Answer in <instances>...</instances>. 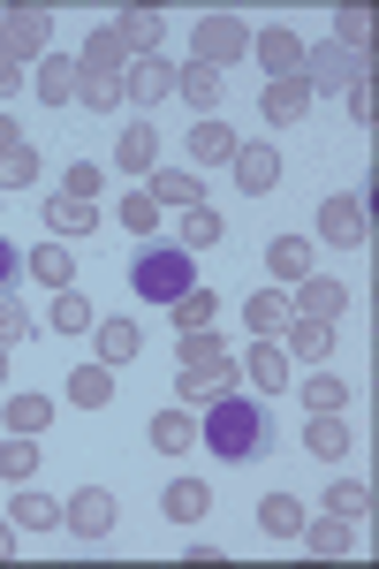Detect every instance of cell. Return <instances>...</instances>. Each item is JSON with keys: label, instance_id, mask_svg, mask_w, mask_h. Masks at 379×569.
Here are the masks:
<instances>
[{"label": "cell", "instance_id": "cell-1", "mask_svg": "<svg viewBox=\"0 0 379 569\" xmlns=\"http://www.w3.org/2000/svg\"><path fill=\"white\" fill-rule=\"evenodd\" d=\"M206 440L220 463H266L273 456V410H258L243 395H220L206 418Z\"/></svg>", "mask_w": 379, "mask_h": 569}, {"label": "cell", "instance_id": "cell-2", "mask_svg": "<svg viewBox=\"0 0 379 569\" xmlns=\"http://www.w3.org/2000/svg\"><path fill=\"white\" fill-rule=\"evenodd\" d=\"M129 289L144 297V305H174L182 289H198V266L182 243H144L137 259H129Z\"/></svg>", "mask_w": 379, "mask_h": 569}, {"label": "cell", "instance_id": "cell-3", "mask_svg": "<svg viewBox=\"0 0 379 569\" xmlns=\"http://www.w3.org/2000/svg\"><path fill=\"white\" fill-rule=\"evenodd\" d=\"M365 77H372V61L341 53V46H311V61H303V84H319V91H357Z\"/></svg>", "mask_w": 379, "mask_h": 569}, {"label": "cell", "instance_id": "cell-4", "mask_svg": "<svg viewBox=\"0 0 379 569\" xmlns=\"http://www.w3.org/2000/svg\"><path fill=\"white\" fill-rule=\"evenodd\" d=\"M243 53H251L243 16H206V23H198V61H206V69H228V61H243Z\"/></svg>", "mask_w": 379, "mask_h": 569}, {"label": "cell", "instance_id": "cell-5", "mask_svg": "<svg viewBox=\"0 0 379 569\" xmlns=\"http://www.w3.org/2000/svg\"><path fill=\"white\" fill-rule=\"evenodd\" d=\"M365 228H372V206H365V198H327V206H319V236L341 243V251H357Z\"/></svg>", "mask_w": 379, "mask_h": 569}, {"label": "cell", "instance_id": "cell-6", "mask_svg": "<svg viewBox=\"0 0 379 569\" xmlns=\"http://www.w3.org/2000/svg\"><path fill=\"white\" fill-rule=\"evenodd\" d=\"M46 8H16V16H0V53L8 61H31V53H46Z\"/></svg>", "mask_w": 379, "mask_h": 569}, {"label": "cell", "instance_id": "cell-7", "mask_svg": "<svg viewBox=\"0 0 379 569\" xmlns=\"http://www.w3.org/2000/svg\"><path fill=\"white\" fill-rule=\"evenodd\" d=\"M61 525L77 531V539H107V531H114V493H107V486H84V493L61 509Z\"/></svg>", "mask_w": 379, "mask_h": 569}, {"label": "cell", "instance_id": "cell-8", "mask_svg": "<svg viewBox=\"0 0 379 569\" xmlns=\"http://www.w3.org/2000/svg\"><path fill=\"white\" fill-rule=\"evenodd\" d=\"M220 395H236V357H206V365H182V402H220Z\"/></svg>", "mask_w": 379, "mask_h": 569}, {"label": "cell", "instance_id": "cell-9", "mask_svg": "<svg viewBox=\"0 0 379 569\" xmlns=\"http://www.w3.org/2000/svg\"><path fill=\"white\" fill-rule=\"evenodd\" d=\"M251 53L266 61V77H303V39H296V31H281V23H273V31H258Z\"/></svg>", "mask_w": 379, "mask_h": 569}, {"label": "cell", "instance_id": "cell-10", "mask_svg": "<svg viewBox=\"0 0 379 569\" xmlns=\"http://www.w3.org/2000/svg\"><path fill=\"white\" fill-rule=\"evenodd\" d=\"M289 305H296V319H327V327H335L341 305H349V289H341V281H319V273H303V289H296Z\"/></svg>", "mask_w": 379, "mask_h": 569}, {"label": "cell", "instance_id": "cell-11", "mask_svg": "<svg viewBox=\"0 0 379 569\" xmlns=\"http://www.w3.org/2000/svg\"><path fill=\"white\" fill-rule=\"evenodd\" d=\"M258 107H266V122H281V130H296V122H303V107H311V84H303V77H273Z\"/></svg>", "mask_w": 379, "mask_h": 569}, {"label": "cell", "instance_id": "cell-12", "mask_svg": "<svg viewBox=\"0 0 379 569\" xmlns=\"http://www.w3.org/2000/svg\"><path fill=\"white\" fill-rule=\"evenodd\" d=\"M273 182H281V152H273V144H236V190H273Z\"/></svg>", "mask_w": 379, "mask_h": 569}, {"label": "cell", "instance_id": "cell-13", "mask_svg": "<svg viewBox=\"0 0 379 569\" xmlns=\"http://www.w3.org/2000/svg\"><path fill=\"white\" fill-rule=\"evenodd\" d=\"M91 342H99V365H129V357L144 350V335H137L129 319H99V327H91Z\"/></svg>", "mask_w": 379, "mask_h": 569}, {"label": "cell", "instance_id": "cell-14", "mask_svg": "<svg viewBox=\"0 0 379 569\" xmlns=\"http://www.w3.org/2000/svg\"><path fill=\"white\" fill-rule=\"evenodd\" d=\"M69 402L107 410V402H114V365H77V372H69Z\"/></svg>", "mask_w": 379, "mask_h": 569}, {"label": "cell", "instance_id": "cell-15", "mask_svg": "<svg viewBox=\"0 0 379 569\" xmlns=\"http://www.w3.org/2000/svg\"><path fill=\"white\" fill-rule=\"evenodd\" d=\"M144 198H152V206H182V213H190V206H198L206 190H198V176H190V168H160Z\"/></svg>", "mask_w": 379, "mask_h": 569}, {"label": "cell", "instance_id": "cell-16", "mask_svg": "<svg viewBox=\"0 0 379 569\" xmlns=\"http://www.w3.org/2000/svg\"><path fill=\"white\" fill-rule=\"evenodd\" d=\"M31 273H39L53 297H61V289H77V259H69V243H39V251H31Z\"/></svg>", "mask_w": 379, "mask_h": 569}, {"label": "cell", "instance_id": "cell-17", "mask_svg": "<svg viewBox=\"0 0 379 569\" xmlns=\"http://www.w3.org/2000/svg\"><path fill=\"white\" fill-rule=\"evenodd\" d=\"M258 531L296 539V531H303V501H296V493H266V501H258Z\"/></svg>", "mask_w": 379, "mask_h": 569}, {"label": "cell", "instance_id": "cell-18", "mask_svg": "<svg viewBox=\"0 0 379 569\" xmlns=\"http://www.w3.org/2000/svg\"><path fill=\"white\" fill-rule=\"evenodd\" d=\"M190 440H198L190 410H160V418H152V448H160V456H190Z\"/></svg>", "mask_w": 379, "mask_h": 569}, {"label": "cell", "instance_id": "cell-19", "mask_svg": "<svg viewBox=\"0 0 379 569\" xmlns=\"http://www.w3.org/2000/svg\"><path fill=\"white\" fill-rule=\"evenodd\" d=\"M243 319H251V335H281V327L296 319V305L281 297V289H266V297H251V305H243Z\"/></svg>", "mask_w": 379, "mask_h": 569}, {"label": "cell", "instance_id": "cell-20", "mask_svg": "<svg viewBox=\"0 0 379 569\" xmlns=\"http://www.w3.org/2000/svg\"><path fill=\"white\" fill-rule=\"evenodd\" d=\"M206 501H212V493H206L198 479H174L168 493H160V509H168L174 525H198V517H206Z\"/></svg>", "mask_w": 379, "mask_h": 569}, {"label": "cell", "instance_id": "cell-21", "mask_svg": "<svg viewBox=\"0 0 379 569\" xmlns=\"http://www.w3.org/2000/svg\"><path fill=\"white\" fill-rule=\"evenodd\" d=\"M168 91H174V69L160 53H144V61L129 69V99H168Z\"/></svg>", "mask_w": 379, "mask_h": 569}, {"label": "cell", "instance_id": "cell-22", "mask_svg": "<svg viewBox=\"0 0 379 569\" xmlns=\"http://www.w3.org/2000/svg\"><path fill=\"white\" fill-rule=\"evenodd\" d=\"M327 509H335L341 525L372 517V486H365V479H335V486H327Z\"/></svg>", "mask_w": 379, "mask_h": 569}, {"label": "cell", "instance_id": "cell-23", "mask_svg": "<svg viewBox=\"0 0 379 569\" xmlns=\"http://www.w3.org/2000/svg\"><path fill=\"white\" fill-rule=\"evenodd\" d=\"M160 160V130L152 122H129L122 130V152H114V168H152Z\"/></svg>", "mask_w": 379, "mask_h": 569}, {"label": "cell", "instance_id": "cell-24", "mask_svg": "<svg viewBox=\"0 0 379 569\" xmlns=\"http://www.w3.org/2000/svg\"><path fill=\"white\" fill-rule=\"evenodd\" d=\"M296 539H303L311 555H349V547H357V531L341 525V517H319V525H303Z\"/></svg>", "mask_w": 379, "mask_h": 569}, {"label": "cell", "instance_id": "cell-25", "mask_svg": "<svg viewBox=\"0 0 379 569\" xmlns=\"http://www.w3.org/2000/svg\"><path fill=\"white\" fill-rule=\"evenodd\" d=\"M266 266H273L281 281H303V273H311V243H303V236H273V251H266Z\"/></svg>", "mask_w": 379, "mask_h": 569}, {"label": "cell", "instance_id": "cell-26", "mask_svg": "<svg viewBox=\"0 0 379 569\" xmlns=\"http://www.w3.org/2000/svg\"><path fill=\"white\" fill-rule=\"evenodd\" d=\"M311 456H327V463H341V456H349V426H341L335 410H319V418H311Z\"/></svg>", "mask_w": 379, "mask_h": 569}, {"label": "cell", "instance_id": "cell-27", "mask_svg": "<svg viewBox=\"0 0 379 569\" xmlns=\"http://www.w3.org/2000/svg\"><path fill=\"white\" fill-rule=\"evenodd\" d=\"M46 426H53V402H46V395H16V402H8V433H31V440H39Z\"/></svg>", "mask_w": 379, "mask_h": 569}, {"label": "cell", "instance_id": "cell-28", "mask_svg": "<svg viewBox=\"0 0 379 569\" xmlns=\"http://www.w3.org/2000/svg\"><path fill=\"white\" fill-rule=\"evenodd\" d=\"M39 91L53 99V107L77 99V61H69V53H46V61H39Z\"/></svg>", "mask_w": 379, "mask_h": 569}, {"label": "cell", "instance_id": "cell-29", "mask_svg": "<svg viewBox=\"0 0 379 569\" xmlns=\"http://www.w3.org/2000/svg\"><path fill=\"white\" fill-rule=\"evenodd\" d=\"M8 525H16V531H46V525H61V501H46V493H16Z\"/></svg>", "mask_w": 379, "mask_h": 569}, {"label": "cell", "instance_id": "cell-30", "mask_svg": "<svg viewBox=\"0 0 379 569\" xmlns=\"http://www.w3.org/2000/svg\"><path fill=\"white\" fill-rule=\"evenodd\" d=\"M46 228H61V236H84V228H99V213H91L84 198H46Z\"/></svg>", "mask_w": 379, "mask_h": 569}, {"label": "cell", "instance_id": "cell-31", "mask_svg": "<svg viewBox=\"0 0 379 569\" xmlns=\"http://www.w3.org/2000/svg\"><path fill=\"white\" fill-rule=\"evenodd\" d=\"M174 91H182L190 107H220V69H206V61H190V69L174 77Z\"/></svg>", "mask_w": 379, "mask_h": 569}, {"label": "cell", "instance_id": "cell-32", "mask_svg": "<svg viewBox=\"0 0 379 569\" xmlns=\"http://www.w3.org/2000/svg\"><path fill=\"white\" fill-rule=\"evenodd\" d=\"M190 160H236V130L228 122H198L190 130Z\"/></svg>", "mask_w": 379, "mask_h": 569}, {"label": "cell", "instance_id": "cell-33", "mask_svg": "<svg viewBox=\"0 0 379 569\" xmlns=\"http://www.w3.org/2000/svg\"><path fill=\"white\" fill-rule=\"evenodd\" d=\"M212 289H182V297H174V335H198V327H212Z\"/></svg>", "mask_w": 379, "mask_h": 569}, {"label": "cell", "instance_id": "cell-34", "mask_svg": "<svg viewBox=\"0 0 379 569\" xmlns=\"http://www.w3.org/2000/svg\"><path fill=\"white\" fill-rule=\"evenodd\" d=\"M77 69H99V77H122V39H114V23L107 31H91V46H84V61Z\"/></svg>", "mask_w": 379, "mask_h": 569}, {"label": "cell", "instance_id": "cell-35", "mask_svg": "<svg viewBox=\"0 0 379 569\" xmlns=\"http://www.w3.org/2000/svg\"><path fill=\"white\" fill-rule=\"evenodd\" d=\"M114 39H122V46H160V39H168V23H160L152 8H129L122 23H114Z\"/></svg>", "mask_w": 379, "mask_h": 569}, {"label": "cell", "instance_id": "cell-36", "mask_svg": "<svg viewBox=\"0 0 379 569\" xmlns=\"http://www.w3.org/2000/svg\"><path fill=\"white\" fill-rule=\"evenodd\" d=\"M77 91H84V107H91V114L122 107V77H99V69H77Z\"/></svg>", "mask_w": 379, "mask_h": 569}, {"label": "cell", "instance_id": "cell-37", "mask_svg": "<svg viewBox=\"0 0 379 569\" xmlns=\"http://www.w3.org/2000/svg\"><path fill=\"white\" fill-rule=\"evenodd\" d=\"M212 243H220V213L212 206H190L182 213V251H212Z\"/></svg>", "mask_w": 379, "mask_h": 569}, {"label": "cell", "instance_id": "cell-38", "mask_svg": "<svg viewBox=\"0 0 379 569\" xmlns=\"http://www.w3.org/2000/svg\"><path fill=\"white\" fill-rule=\"evenodd\" d=\"M251 388L258 395H281V388H289V357H281V350H251Z\"/></svg>", "mask_w": 379, "mask_h": 569}, {"label": "cell", "instance_id": "cell-39", "mask_svg": "<svg viewBox=\"0 0 379 569\" xmlns=\"http://www.w3.org/2000/svg\"><path fill=\"white\" fill-rule=\"evenodd\" d=\"M289 350L327 357V350H335V327H327V319H289Z\"/></svg>", "mask_w": 379, "mask_h": 569}, {"label": "cell", "instance_id": "cell-40", "mask_svg": "<svg viewBox=\"0 0 379 569\" xmlns=\"http://www.w3.org/2000/svg\"><path fill=\"white\" fill-rule=\"evenodd\" d=\"M31 471H39V440L16 433L8 448H0V479H31Z\"/></svg>", "mask_w": 379, "mask_h": 569}, {"label": "cell", "instance_id": "cell-41", "mask_svg": "<svg viewBox=\"0 0 379 569\" xmlns=\"http://www.w3.org/2000/svg\"><path fill=\"white\" fill-rule=\"evenodd\" d=\"M335 31H341V53H365V46H372V16H365V8H341Z\"/></svg>", "mask_w": 379, "mask_h": 569}, {"label": "cell", "instance_id": "cell-42", "mask_svg": "<svg viewBox=\"0 0 379 569\" xmlns=\"http://www.w3.org/2000/svg\"><path fill=\"white\" fill-rule=\"evenodd\" d=\"M53 327H61V335H84V327H91V305L77 297V289H61V297H53Z\"/></svg>", "mask_w": 379, "mask_h": 569}, {"label": "cell", "instance_id": "cell-43", "mask_svg": "<svg viewBox=\"0 0 379 569\" xmlns=\"http://www.w3.org/2000/svg\"><path fill=\"white\" fill-rule=\"evenodd\" d=\"M174 350H182V365H206V357H228L212 327H198V335H174Z\"/></svg>", "mask_w": 379, "mask_h": 569}, {"label": "cell", "instance_id": "cell-44", "mask_svg": "<svg viewBox=\"0 0 379 569\" xmlns=\"http://www.w3.org/2000/svg\"><path fill=\"white\" fill-rule=\"evenodd\" d=\"M303 402H311V410H341V402H349V388H341L335 372H319V380H303Z\"/></svg>", "mask_w": 379, "mask_h": 569}, {"label": "cell", "instance_id": "cell-45", "mask_svg": "<svg viewBox=\"0 0 379 569\" xmlns=\"http://www.w3.org/2000/svg\"><path fill=\"white\" fill-rule=\"evenodd\" d=\"M23 335H31V311L16 305V297H0V350H16Z\"/></svg>", "mask_w": 379, "mask_h": 569}, {"label": "cell", "instance_id": "cell-46", "mask_svg": "<svg viewBox=\"0 0 379 569\" xmlns=\"http://www.w3.org/2000/svg\"><path fill=\"white\" fill-rule=\"evenodd\" d=\"M31 176H39V160H31V152L16 144V152L0 160V190H23V182H31Z\"/></svg>", "mask_w": 379, "mask_h": 569}, {"label": "cell", "instance_id": "cell-47", "mask_svg": "<svg viewBox=\"0 0 379 569\" xmlns=\"http://www.w3.org/2000/svg\"><path fill=\"white\" fill-rule=\"evenodd\" d=\"M152 220H160V206H152V198H144V190H137V198H122V228H137V236H144V228H152Z\"/></svg>", "mask_w": 379, "mask_h": 569}, {"label": "cell", "instance_id": "cell-48", "mask_svg": "<svg viewBox=\"0 0 379 569\" xmlns=\"http://www.w3.org/2000/svg\"><path fill=\"white\" fill-rule=\"evenodd\" d=\"M61 198H99V168H69V176H61Z\"/></svg>", "mask_w": 379, "mask_h": 569}, {"label": "cell", "instance_id": "cell-49", "mask_svg": "<svg viewBox=\"0 0 379 569\" xmlns=\"http://www.w3.org/2000/svg\"><path fill=\"white\" fill-rule=\"evenodd\" d=\"M349 114H357V122H372V114H379V107H372V77H365V84L349 91Z\"/></svg>", "mask_w": 379, "mask_h": 569}, {"label": "cell", "instance_id": "cell-50", "mask_svg": "<svg viewBox=\"0 0 379 569\" xmlns=\"http://www.w3.org/2000/svg\"><path fill=\"white\" fill-rule=\"evenodd\" d=\"M23 84V69H16V61H8V53H0V99H8V91Z\"/></svg>", "mask_w": 379, "mask_h": 569}, {"label": "cell", "instance_id": "cell-51", "mask_svg": "<svg viewBox=\"0 0 379 569\" xmlns=\"http://www.w3.org/2000/svg\"><path fill=\"white\" fill-rule=\"evenodd\" d=\"M16 266H23V259H16V251L0 243V297H8V281H16Z\"/></svg>", "mask_w": 379, "mask_h": 569}, {"label": "cell", "instance_id": "cell-52", "mask_svg": "<svg viewBox=\"0 0 379 569\" xmlns=\"http://www.w3.org/2000/svg\"><path fill=\"white\" fill-rule=\"evenodd\" d=\"M16 144H23V137H16V122H8V114H0V160H8V152H16Z\"/></svg>", "mask_w": 379, "mask_h": 569}, {"label": "cell", "instance_id": "cell-53", "mask_svg": "<svg viewBox=\"0 0 379 569\" xmlns=\"http://www.w3.org/2000/svg\"><path fill=\"white\" fill-rule=\"evenodd\" d=\"M8 555H16V525H0V562H8Z\"/></svg>", "mask_w": 379, "mask_h": 569}, {"label": "cell", "instance_id": "cell-54", "mask_svg": "<svg viewBox=\"0 0 379 569\" xmlns=\"http://www.w3.org/2000/svg\"><path fill=\"white\" fill-rule=\"evenodd\" d=\"M0 372H8V350H0Z\"/></svg>", "mask_w": 379, "mask_h": 569}]
</instances>
